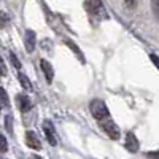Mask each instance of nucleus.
<instances>
[{"instance_id":"1","label":"nucleus","mask_w":159,"mask_h":159,"mask_svg":"<svg viewBox=\"0 0 159 159\" xmlns=\"http://www.w3.org/2000/svg\"><path fill=\"white\" fill-rule=\"evenodd\" d=\"M89 110H91V115L94 116L99 123L103 121V119H108V118H110V111H108V108H107V103H105L103 100H100V99L91 100Z\"/></svg>"},{"instance_id":"2","label":"nucleus","mask_w":159,"mask_h":159,"mask_svg":"<svg viewBox=\"0 0 159 159\" xmlns=\"http://www.w3.org/2000/svg\"><path fill=\"white\" fill-rule=\"evenodd\" d=\"M84 7H86V10H88L91 18H96L97 21L105 18V8H103L100 0H86Z\"/></svg>"},{"instance_id":"3","label":"nucleus","mask_w":159,"mask_h":159,"mask_svg":"<svg viewBox=\"0 0 159 159\" xmlns=\"http://www.w3.org/2000/svg\"><path fill=\"white\" fill-rule=\"evenodd\" d=\"M99 124H100L102 130H103L105 134H107L111 140H118V139H119V135H121V132H119V127L111 121L110 118H108V119H103V121H100Z\"/></svg>"},{"instance_id":"4","label":"nucleus","mask_w":159,"mask_h":159,"mask_svg":"<svg viewBox=\"0 0 159 159\" xmlns=\"http://www.w3.org/2000/svg\"><path fill=\"white\" fill-rule=\"evenodd\" d=\"M43 132H45V135H46V139H48V142L54 147V145H57V135H56V129H54V126H52V123L51 121H43Z\"/></svg>"},{"instance_id":"5","label":"nucleus","mask_w":159,"mask_h":159,"mask_svg":"<svg viewBox=\"0 0 159 159\" xmlns=\"http://www.w3.org/2000/svg\"><path fill=\"white\" fill-rule=\"evenodd\" d=\"M25 143H27V147L32 148V150H42V142H40V139L37 137V134L34 130L25 132Z\"/></svg>"},{"instance_id":"6","label":"nucleus","mask_w":159,"mask_h":159,"mask_svg":"<svg viewBox=\"0 0 159 159\" xmlns=\"http://www.w3.org/2000/svg\"><path fill=\"white\" fill-rule=\"evenodd\" d=\"M126 148L129 150V153H137L140 145H139V139L135 137L134 132H127L126 134Z\"/></svg>"},{"instance_id":"7","label":"nucleus","mask_w":159,"mask_h":159,"mask_svg":"<svg viewBox=\"0 0 159 159\" xmlns=\"http://www.w3.org/2000/svg\"><path fill=\"white\" fill-rule=\"evenodd\" d=\"M16 103H18V108L22 113H27L32 108V100L27 97V94H18L16 96Z\"/></svg>"},{"instance_id":"8","label":"nucleus","mask_w":159,"mask_h":159,"mask_svg":"<svg viewBox=\"0 0 159 159\" xmlns=\"http://www.w3.org/2000/svg\"><path fill=\"white\" fill-rule=\"evenodd\" d=\"M24 45H25V49H27V52H32V51L35 49V45H37V35H35L34 30H25Z\"/></svg>"},{"instance_id":"9","label":"nucleus","mask_w":159,"mask_h":159,"mask_svg":"<svg viewBox=\"0 0 159 159\" xmlns=\"http://www.w3.org/2000/svg\"><path fill=\"white\" fill-rule=\"evenodd\" d=\"M40 67H42L43 73H45V78L48 83H52V78H54V70H52V65L46 61V59H42L40 61Z\"/></svg>"},{"instance_id":"10","label":"nucleus","mask_w":159,"mask_h":159,"mask_svg":"<svg viewBox=\"0 0 159 159\" xmlns=\"http://www.w3.org/2000/svg\"><path fill=\"white\" fill-rule=\"evenodd\" d=\"M18 80H19L21 86H22L25 91H32V83H30V80H29V76H27V75L19 73V75H18Z\"/></svg>"},{"instance_id":"11","label":"nucleus","mask_w":159,"mask_h":159,"mask_svg":"<svg viewBox=\"0 0 159 159\" xmlns=\"http://www.w3.org/2000/svg\"><path fill=\"white\" fill-rule=\"evenodd\" d=\"M0 105L2 107H10V97H8V94H7V91L3 89V88H0Z\"/></svg>"},{"instance_id":"12","label":"nucleus","mask_w":159,"mask_h":159,"mask_svg":"<svg viewBox=\"0 0 159 159\" xmlns=\"http://www.w3.org/2000/svg\"><path fill=\"white\" fill-rule=\"evenodd\" d=\"M8 24H10V16L5 11H0V29H5Z\"/></svg>"},{"instance_id":"13","label":"nucleus","mask_w":159,"mask_h":159,"mask_svg":"<svg viewBox=\"0 0 159 159\" xmlns=\"http://www.w3.org/2000/svg\"><path fill=\"white\" fill-rule=\"evenodd\" d=\"M8 151V142H7V137L3 134H0V154H3Z\"/></svg>"},{"instance_id":"14","label":"nucleus","mask_w":159,"mask_h":159,"mask_svg":"<svg viewBox=\"0 0 159 159\" xmlns=\"http://www.w3.org/2000/svg\"><path fill=\"white\" fill-rule=\"evenodd\" d=\"M65 43H67V45H69V46H70V48L75 51V54H76V56H80V59H81V61H84V59H83V56H81V51H80V48H76V46L73 45V42H72V40H65Z\"/></svg>"},{"instance_id":"15","label":"nucleus","mask_w":159,"mask_h":159,"mask_svg":"<svg viewBox=\"0 0 159 159\" xmlns=\"http://www.w3.org/2000/svg\"><path fill=\"white\" fill-rule=\"evenodd\" d=\"M10 61H11V64L13 65H15V69H21V62H19V59L16 57V54H15V52H10Z\"/></svg>"},{"instance_id":"16","label":"nucleus","mask_w":159,"mask_h":159,"mask_svg":"<svg viewBox=\"0 0 159 159\" xmlns=\"http://www.w3.org/2000/svg\"><path fill=\"white\" fill-rule=\"evenodd\" d=\"M151 8H153V13L156 19L159 21V0H151Z\"/></svg>"},{"instance_id":"17","label":"nucleus","mask_w":159,"mask_h":159,"mask_svg":"<svg viewBox=\"0 0 159 159\" xmlns=\"http://www.w3.org/2000/svg\"><path fill=\"white\" fill-rule=\"evenodd\" d=\"M0 76H7V65L2 57H0Z\"/></svg>"},{"instance_id":"18","label":"nucleus","mask_w":159,"mask_h":159,"mask_svg":"<svg viewBox=\"0 0 159 159\" xmlns=\"http://www.w3.org/2000/svg\"><path fill=\"white\" fill-rule=\"evenodd\" d=\"M150 59H151V62L156 65L157 70H159V56H157V54H154V52H151V54H150Z\"/></svg>"},{"instance_id":"19","label":"nucleus","mask_w":159,"mask_h":159,"mask_svg":"<svg viewBox=\"0 0 159 159\" xmlns=\"http://www.w3.org/2000/svg\"><path fill=\"white\" fill-rule=\"evenodd\" d=\"M124 5H126V8H135L137 0H124Z\"/></svg>"},{"instance_id":"20","label":"nucleus","mask_w":159,"mask_h":159,"mask_svg":"<svg viewBox=\"0 0 159 159\" xmlns=\"http://www.w3.org/2000/svg\"><path fill=\"white\" fill-rule=\"evenodd\" d=\"M147 156H148L150 159H159V150H156V151H150V153H147Z\"/></svg>"},{"instance_id":"21","label":"nucleus","mask_w":159,"mask_h":159,"mask_svg":"<svg viewBox=\"0 0 159 159\" xmlns=\"http://www.w3.org/2000/svg\"><path fill=\"white\" fill-rule=\"evenodd\" d=\"M7 127H8V130L11 132V116H7Z\"/></svg>"},{"instance_id":"22","label":"nucleus","mask_w":159,"mask_h":159,"mask_svg":"<svg viewBox=\"0 0 159 159\" xmlns=\"http://www.w3.org/2000/svg\"><path fill=\"white\" fill-rule=\"evenodd\" d=\"M32 159H43V157H40V156H37V154H34V156H32Z\"/></svg>"},{"instance_id":"23","label":"nucleus","mask_w":159,"mask_h":159,"mask_svg":"<svg viewBox=\"0 0 159 159\" xmlns=\"http://www.w3.org/2000/svg\"><path fill=\"white\" fill-rule=\"evenodd\" d=\"M0 111H2V105H0Z\"/></svg>"}]
</instances>
